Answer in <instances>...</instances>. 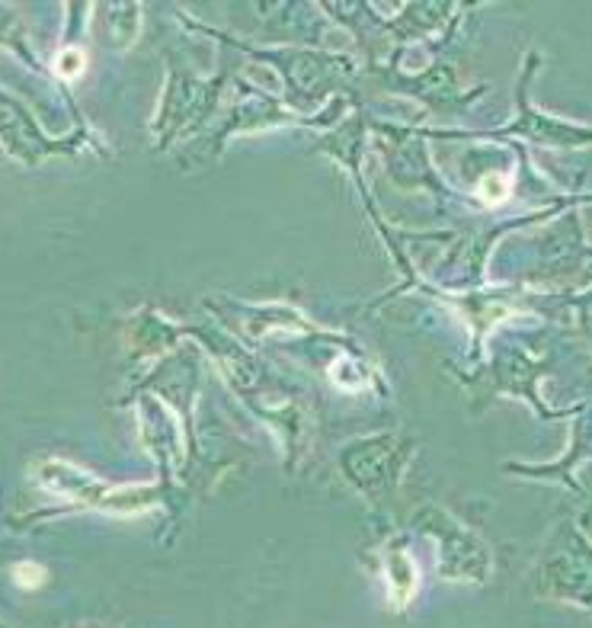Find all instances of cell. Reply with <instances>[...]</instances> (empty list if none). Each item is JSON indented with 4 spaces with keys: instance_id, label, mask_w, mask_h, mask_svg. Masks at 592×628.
I'll return each mask as SVG.
<instances>
[{
    "instance_id": "cell-2",
    "label": "cell",
    "mask_w": 592,
    "mask_h": 628,
    "mask_svg": "<svg viewBox=\"0 0 592 628\" xmlns=\"http://www.w3.org/2000/svg\"><path fill=\"white\" fill-rule=\"evenodd\" d=\"M42 577H45V571L36 564H20L16 567V580L23 583V587H39Z\"/></svg>"
},
{
    "instance_id": "cell-1",
    "label": "cell",
    "mask_w": 592,
    "mask_h": 628,
    "mask_svg": "<svg viewBox=\"0 0 592 628\" xmlns=\"http://www.w3.org/2000/svg\"><path fill=\"white\" fill-rule=\"evenodd\" d=\"M80 68H84V58H80V52H61L58 54V71L61 74H68V78H74V74H80Z\"/></svg>"
}]
</instances>
